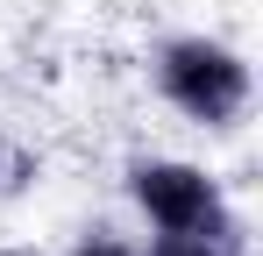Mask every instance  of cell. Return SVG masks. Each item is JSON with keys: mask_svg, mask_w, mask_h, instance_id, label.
<instances>
[{"mask_svg": "<svg viewBox=\"0 0 263 256\" xmlns=\"http://www.w3.org/2000/svg\"><path fill=\"white\" fill-rule=\"evenodd\" d=\"M157 93H164V107L185 114L192 128H242L249 114V100H256V71H249V57L235 50V43L220 36H171L157 50Z\"/></svg>", "mask_w": 263, "mask_h": 256, "instance_id": "1", "label": "cell"}, {"mask_svg": "<svg viewBox=\"0 0 263 256\" xmlns=\"http://www.w3.org/2000/svg\"><path fill=\"white\" fill-rule=\"evenodd\" d=\"M128 199L157 242H235V207L206 164L185 157H135L128 164Z\"/></svg>", "mask_w": 263, "mask_h": 256, "instance_id": "2", "label": "cell"}, {"mask_svg": "<svg viewBox=\"0 0 263 256\" xmlns=\"http://www.w3.org/2000/svg\"><path fill=\"white\" fill-rule=\"evenodd\" d=\"M64 256H142V249H135L128 235H114V228H92V235H79Z\"/></svg>", "mask_w": 263, "mask_h": 256, "instance_id": "3", "label": "cell"}, {"mask_svg": "<svg viewBox=\"0 0 263 256\" xmlns=\"http://www.w3.org/2000/svg\"><path fill=\"white\" fill-rule=\"evenodd\" d=\"M142 256H242V249H235V242H199V235H192V242H149Z\"/></svg>", "mask_w": 263, "mask_h": 256, "instance_id": "4", "label": "cell"}]
</instances>
